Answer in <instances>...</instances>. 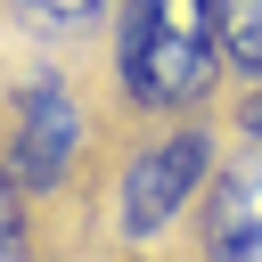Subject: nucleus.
<instances>
[{"instance_id": "nucleus-1", "label": "nucleus", "mask_w": 262, "mask_h": 262, "mask_svg": "<svg viewBox=\"0 0 262 262\" xmlns=\"http://www.w3.org/2000/svg\"><path fill=\"white\" fill-rule=\"evenodd\" d=\"M221 8L213 0H131L115 25V82L147 115H180L221 74Z\"/></svg>"}, {"instance_id": "nucleus-2", "label": "nucleus", "mask_w": 262, "mask_h": 262, "mask_svg": "<svg viewBox=\"0 0 262 262\" xmlns=\"http://www.w3.org/2000/svg\"><path fill=\"white\" fill-rule=\"evenodd\" d=\"M74 156H82V98L66 82H25L8 106V188L16 196L57 188Z\"/></svg>"}, {"instance_id": "nucleus-3", "label": "nucleus", "mask_w": 262, "mask_h": 262, "mask_svg": "<svg viewBox=\"0 0 262 262\" xmlns=\"http://www.w3.org/2000/svg\"><path fill=\"white\" fill-rule=\"evenodd\" d=\"M205 172H213V139H205L196 123L172 131V139H156V147L123 172V205H115L123 237H156L164 221H180V205L205 188Z\"/></svg>"}, {"instance_id": "nucleus-4", "label": "nucleus", "mask_w": 262, "mask_h": 262, "mask_svg": "<svg viewBox=\"0 0 262 262\" xmlns=\"http://www.w3.org/2000/svg\"><path fill=\"white\" fill-rule=\"evenodd\" d=\"M205 262H262V139L205 196Z\"/></svg>"}, {"instance_id": "nucleus-5", "label": "nucleus", "mask_w": 262, "mask_h": 262, "mask_svg": "<svg viewBox=\"0 0 262 262\" xmlns=\"http://www.w3.org/2000/svg\"><path fill=\"white\" fill-rule=\"evenodd\" d=\"M221 8V49L246 82H262V0H213Z\"/></svg>"}, {"instance_id": "nucleus-6", "label": "nucleus", "mask_w": 262, "mask_h": 262, "mask_svg": "<svg viewBox=\"0 0 262 262\" xmlns=\"http://www.w3.org/2000/svg\"><path fill=\"white\" fill-rule=\"evenodd\" d=\"M25 8H33L41 25H90V16L106 8V0H25Z\"/></svg>"}, {"instance_id": "nucleus-7", "label": "nucleus", "mask_w": 262, "mask_h": 262, "mask_svg": "<svg viewBox=\"0 0 262 262\" xmlns=\"http://www.w3.org/2000/svg\"><path fill=\"white\" fill-rule=\"evenodd\" d=\"M8 262H25V213L8 205Z\"/></svg>"}]
</instances>
